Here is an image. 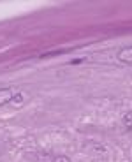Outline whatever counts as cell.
Here are the masks:
<instances>
[{
  "mask_svg": "<svg viewBox=\"0 0 132 162\" xmlns=\"http://www.w3.org/2000/svg\"><path fill=\"white\" fill-rule=\"evenodd\" d=\"M116 58L122 64H132V46H123L122 49H118Z\"/></svg>",
  "mask_w": 132,
  "mask_h": 162,
  "instance_id": "cell-1",
  "label": "cell"
},
{
  "mask_svg": "<svg viewBox=\"0 0 132 162\" xmlns=\"http://www.w3.org/2000/svg\"><path fill=\"white\" fill-rule=\"evenodd\" d=\"M35 162H55V155L48 150H39L35 153Z\"/></svg>",
  "mask_w": 132,
  "mask_h": 162,
  "instance_id": "cell-2",
  "label": "cell"
},
{
  "mask_svg": "<svg viewBox=\"0 0 132 162\" xmlns=\"http://www.w3.org/2000/svg\"><path fill=\"white\" fill-rule=\"evenodd\" d=\"M12 95H14V93H12L9 88H0V108L5 106V104H9L11 99H12Z\"/></svg>",
  "mask_w": 132,
  "mask_h": 162,
  "instance_id": "cell-3",
  "label": "cell"
},
{
  "mask_svg": "<svg viewBox=\"0 0 132 162\" xmlns=\"http://www.w3.org/2000/svg\"><path fill=\"white\" fill-rule=\"evenodd\" d=\"M23 102H25V95H23L21 92H18V93H14V95H12V99H11V102H9V104H11L12 108H16V109H18V108H21V106H23Z\"/></svg>",
  "mask_w": 132,
  "mask_h": 162,
  "instance_id": "cell-4",
  "label": "cell"
},
{
  "mask_svg": "<svg viewBox=\"0 0 132 162\" xmlns=\"http://www.w3.org/2000/svg\"><path fill=\"white\" fill-rule=\"evenodd\" d=\"M122 123H123V127L127 129V131H131L132 129V111H125L123 113V116H122Z\"/></svg>",
  "mask_w": 132,
  "mask_h": 162,
  "instance_id": "cell-5",
  "label": "cell"
},
{
  "mask_svg": "<svg viewBox=\"0 0 132 162\" xmlns=\"http://www.w3.org/2000/svg\"><path fill=\"white\" fill-rule=\"evenodd\" d=\"M55 162H72V161H71L67 155H56V157H55Z\"/></svg>",
  "mask_w": 132,
  "mask_h": 162,
  "instance_id": "cell-6",
  "label": "cell"
}]
</instances>
